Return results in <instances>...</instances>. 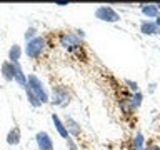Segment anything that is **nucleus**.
I'll list each match as a JSON object with an SVG mask.
<instances>
[{
  "label": "nucleus",
  "instance_id": "1",
  "mask_svg": "<svg viewBox=\"0 0 160 150\" xmlns=\"http://www.w3.org/2000/svg\"><path fill=\"white\" fill-rule=\"evenodd\" d=\"M25 90H30L35 97L40 100V103H48L50 102V97H48V92L45 90L42 80H40L35 73H30L28 75V82H27V88Z\"/></svg>",
  "mask_w": 160,
  "mask_h": 150
},
{
  "label": "nucleus",
  "instance_id": "2",
  "mask_svg": "<svg viewBox=\"0 0 160 150\" xmlns=\"http://www.w3.org/2000/svg\"><path fill=\"white\" fill-rule=\"evenodd\" d=\"M45 47H47V38H45L43 35H38V37H35L33 40L27 42V45H25V55H27L28 58H37L43 53Z\"/></svg>",
  "mask_w": 160,
  "mask_h": 150
},
{
  "label": "nucleus",
  "instance_id": "3",
  "mask_svg": "<svg viewBox=\"0 0 160 150\" xmlns=\"http://www.w3.org/2000/svg\"><path fill=\"white\" fill-rule=\"evenodd\" d=\"M58 43H60V47H63L65 50H68V52H75V50L82 48V38H80L77 33H73V32L60 33Z\"/></svg>",
  "mask_w": 160,
  "mask_h": 150
},
{
  "label": "nucleus",
  "instance_id": "4",
  "mask_svg": "<svg viewBox=\"0 0 160 150\" xmlns=\"http://www.w3.org/2000/svg\"><path fill=\"white\" fill-rule=\"evenodd\" d=\"M50 102H52L55 107H65L70 102V92L65 85H55L52 87V97H50Z\"/></svg>",
  "mask_w": 160,
  "mask_h": 150
},
{
  "label": "nucleus",
  "instance_id": "5",
  "mask_svg": "<svg viewBox=\"0 0 160 150\" xmlns=\"http://www.w3.org/2000/svg\"><path fill=\"white\" fill-rule=\"evenodd\" d=\"M95 17L98 20H102V22H108V23L120 22V13L113 7H108V5H100V7L95 10Z\"/></svg>",
  "mask_w": 160,
  "mask_h": 150
},
{
  "label": "nucleus",
  "instance_id": "6",
  "mask_svg": "<svg viewBox=\"0 0 160 150\" xmlns=\"http://www.w3.org/2000/svg\"><path fill=\"white\" fill-rule=\"evenodd\" d=\"M35 143H37L38 150H53V140L47 132H43V130H40V132L35 133Z\"/></svg>",
  "mask_w": 160,
  "mask_h": 150
},
{
  "label": "nucleus",
  "instance_id": "7",
  "mask_svg": "<svg viewBox=\"0 0 160 150\" xmlns=\"http://www.w3.org/2000/svg\"><path fill=\"white\" fill-rule=\"evenodd\" d=\"M63 123H65V127H67V130H68L70 137H75V138L80 137V133H82V127H80V123H78L75 118L68 117V115H65Z\"/></svg>",
  "mask_w": 160,
  "mask_h": 150
},
{
  "label": "nucleus",
  "instance_id": "8",
  "mask_svg": "<svg viewBox=\"0 0 160 150\" xmlns=\"http://www.w3.org/2000/svg\"><path fill=\"white\" fill-rule=\"evenodd\" d=\"M0 73L5 82H12L15 80V68H13V63L10 60H5V62L0 65Z\"/></svg>",
  "mask_w": 160,
  "mask_h": 150
},
{
  "label": "nucleus",
  "instance_id": "9",
  "mask_svg": "<svg viewBox=\"0 0 160 150\" xmlns=\"http://www.w3.org/2000/svg\"><path fill=\"white\" fill-rule=\"evenodd\" d=\"M140 33L143 35H160V27L152 20H143L140 23Z\"/></svg>",
  "mask_w": 160,
  "mask_h": 150
},
{
  "label": "nucleus",
  "instance_id": "10",
  "mask_svg": "<svg viewBox=\"0 0 160 150\" xmlns=\"http://www.w3.org/2000/svg\"><path fill=\"white\" fill-rule=\"evenodd\" d=\"M52 122H53V125H55V130L58 132V135H60V137H62L63 140H67V138L70 137V133H68L67 127H65L63 120L60 118L57 113H52Z\"/></svg>",
  "mask_w": 160,
  "mask_h": 150
},
{
  "label": "nucleus",
  "instance_id": "11",
  "mask_svg": "<svg viewBox=\"0 0 160 150\" xmlns=\"http://www.w3.org/2000/svg\"><path fill=\"white\" fill-rule=\"evenodd\" d=\"M13 68H15V82H17L20 87L25 90V88H27L28 77L23 73V68H22V65H20V62H15L13 63Z\"/></svg>",
  "mask_w": 160,
  "mask_h": 150
},
{
  "label": "nucleus",
  "instance_id": "12",
  "mask_svg": "<svg viewBox=\"0 0 160 150\" xmlns=\"http://www.w3.org/2000/svg\"><path fill=\"white\" fill-rule=\"evenodd\" d=\"M7 143L10 145V147H15V145H18L20 143V140H22V132H20V128L15 125V127H12L8 130V133H7Z\"/></svg>",
  "mask_w": 160,
  "mask_h": 150
},
{
  "label": "nucleus",
  "instance_id": "13",
  "mask_svg": "<svg viewBox=\"0 0 160 150\" xmlns=\"http://www.w3.org/2000/svg\"><path fill=\"white\" fill-rule=\"evenodd\" d=\"M140 10L145 17H150V18H157L158 17V7L157 3H147V5H140Z\"/></svg>",
  "mask_w": 160,
  "mask_h": 150
},
{
  "label": "nucleus",
  "instance_id": "14",
  "mask_svg": "<svg viewBox=\"0 0 160 150\" xmlns=\"http://www.w3.org/2000/svg\"><path fill=\"white\" fill-rule=\"evenodd\" d=\"M20 57H22V47H20L18 43H13L12 47L8 48V60L12 63H15L20 60Z\"/></svg>",
  "mask_w": 160,
  "mask_h": 150
},
{
  "label": "nucleus",
  "instance_id": "15",
  "mask_svg": "<svg viewBox=\"0 0 160 150\" xmlns=\"http://www.w3.org/2000/svg\"><path fill=\"white\" fill-rule=\"evenodd\" d=\"M142 100H143V93L138 90V92H135L132 97L128 98V102H130V105H132V108L135 110V108H138L140 105H142Z\"/></svg>",
  "mask_w": 160,
  "mask_h": 150
},
{
  "label": "nucleus",
  "instance_id": "16",
  "mask_svg": "<svg viewBox=\"0 0 160 150\" xmlns=\"http://www.w3.org/2000/svg\"><path fill=\"white\" fill-rule=\"evenodd\" d=\"M143 142H145L143 133L142 132H137V133H135V137H133V150L143 148Z\"/></svg>",
  "mask_w": 160,
  "mask_h": 150
},
{
  "label": "nucleus",
  "instance_id": "17",
  "mask_svg": "<svg viewBox=\"0 0 160 150\" xmlns=\"http://www.w3.org/2000/svg\"><path fill=\"white\" fill-rule=\"evenodd\" d=\"M25 93H27V100H28V103L32 105V107H35V108H37V107H42L40 100H38L37 97H35V95H33L32 92H30V90H25Z\"/></svg>",
  "mask_w": 160,
  "mask_h": 150
},
{
  "label": "nucleus",
  "instance_id": "18",
  "mask_svg": "<svg viewBox=\"0 0 160 150\" xmlns=\"http://www.w3.org/2000/svg\"><path fill=\"white\" fill-rule=\"evenodd\" d=\"M25 40H27V42H30V40H33L35 37H38V30L35 28V27H28L27 30H25Z\"/></svg>",
  "mask_w": 160,
  "mask_h": 150
},
{
  "label": "nucleus",
  "instance_id": "19",
  "mask_svg": "<svg viewBox=\"0 0 160 150\" xmlns=\"http://www.w3.org/2000/svg\"><path fill=\"white\" fill-rule=\"evenodd\" d=\"M123 83L128 87V90H132V92L135 93V92H138V83L137 82H132V80H128V78H125L123 80Z\"/></svg>",
  "mask_w": 160,
  "mask_h": 150
},
{
  "label": "nucleus",
  "instance_id": "20",
  "mask_svg": "<svg viewBox=\"0 0 160 150\" xmlns=\"http://www.w3.org/2000/svg\"><path fill=\"white\" fill-rule=\"evenodd\" d=\"M67 147H68V150H78L77 143L73 142V138H72V137H68V138H67Z\"/></svg>",
  "mask_w": 160,
  "mask_h": 150
},
{
  "label": "nucleus",
  "instance_id": "21",
  "mask_svg": "<svg viewBox=\"0 0 160 150\" xmlns=\"http://www.w3.org/2000/svg\"><path fill=\"white\" fill-rule=\"evenodd\" d=\"M155 90H157V83H155V82L148 83V88H147V92H148V93H153Z\"/></svg>",
  "mask_w": 160,
  "mask_h": 150
},
{
  "label": "nucleus",
  "instance_id": "22",
  "mask_svg": "<svg viewBox=\"0 0 160 150\" xmlns=\"http://www.w3.org/2000/svg\"><path fill=\"white\" fill-rule=\"evenodd\" d=\"M147 150H160V145H148V147H147Z\"/></svg>",
  "mask_w": 160,
  "mask_h": 150
},
{
  "label": "nucleus",
  "instance_id": "23",
  "mask_svg": "<svg viewBox=\"0 0 160 150\" xmlns=\"http://www.w3.org/2000/svg\"><path fill=\"white\" fill-rule=\"evenodd\" d=\"M55 5H58V7H67L68 2H55Z\"/></svg>",
  "mask_w": 160,
  "mask_h": 150
},
{
  "label": "nucleus",
  "instance_id": "24",
  "mask_svg": "<svg viewBox=\"0 0 160 150\" xmlns=\"http://www.w3.org/2000/svg\"><path fill=\"white\" fill-rule=\"evenodd\" d=\"M155 23H157V25H158V27H160V15H158V17H157V18H155Z\"/></svg>",
  "mask_w": 160,
  "mask_h": 150
},
{
  "label": "nucleus",
  "instance_id": "25",
  "mask_svg": "<svg viewBox=\"0 0 160 150\" xmlns=\"http://www.w3.org/2000/svg\"><path fill=\"white\" fill-rule=\"evenodd\" d=\"M157 7H158V10H160V3H157Z\"/></svg>",
  "mask_w": 160,
  "mask_h": 150
},
{
  "label": "nucleus",
  "instance_id": "26",
  "mask_svg": "<svg viewBox=\"0 0 160 150\" xmlns=\"http://www.w3.org/2000/svg\"><path fill=\"white\" fill-rule=\"evenodd\" d=\"M140 150H147V148H145V147H143V148H140Z\"/></svg>",
  "mask_w": 160,
  "mask_h": 150
}]
</instances>
